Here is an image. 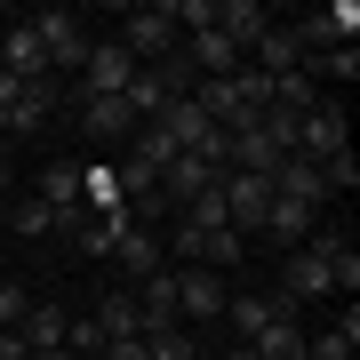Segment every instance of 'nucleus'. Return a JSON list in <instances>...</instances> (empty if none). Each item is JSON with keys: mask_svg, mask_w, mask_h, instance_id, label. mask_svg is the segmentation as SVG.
Here are the masks:
<instances>
[{"mask_svg": "<svg viewBox=\"0 0 360 360\" xmlns=\"http://www.w3.org/2000/svg\"><path fill=\"white\" fill-rule=\"evenodd\" d=\"M136 321H144V336L184 328V321H176V272H153V281L136 288Z\"/></svg>", "mask_w": 360, "mask_h": 360, "instance_id": "nucleus-13", "label": "nucleus"}, {"mask_svg": "<svg viewBox=\"0 0 360 360\" xmlns=\"http://www.w3.org/2000/svg\"><path fill=\"white\" fill-rule=\"evenodd\" d=\"M96 336L104 345H120V336H144V321H136V288H112L96 304Z\"/></svg>", "mask_w": 360, "mask_h": 360, "instance_id": "nucleus-16", "label": "nucleus"}, {"mask_svg": "<svg viewBox=\"0 0 360 360\" xmlns=\"http://www.w3.org/2000/svg\"><path fill=\"white\" fill-rule=\"evenodd\" d=\"M217 176H224V168H208V160H193V153H176V160L160 168V193L176 200V208H193L200 193H217Z\"/></svg>", "mask_w": 360, "mask_h": 360, "instance_id": "nucleus-9", "label": "nucleus"}, {"mask_svg": "<svg viewBox=\"0 0 360 360\" xmlns=\"http://www.w3.org/2000/svg\"><path fill=\"white\" fill-rule=\"evenodd\" d=\"M336 153H345V112L321 96L304 120H296V160H336Z\"/></svg>", "mask_w": 360, "mask_h": 360, "instance_id": "nucleus-4", "label": "nucleus"}, {"mask_svg": "<svg viewBox=\"0 0 360 360\" xmlns=\"http://www.w3.org/2000/svg\"><path fill=\"white\" fill-rule=\"evenodd\" d=\"M217 32H224V40H232V49H240V56H248V49H257V40L272 32V16L257 8V0H217Z\"/></svg>", "mask_w": 360, "mask_h": 360, "instance_id": "nucleus-12", "label": "nucleus"}, {"mask_svg": "<svg viewBox=\"0 0 360 360\" xmlns=\"http://www.w3.org/2000/svg\"><path fill=\"white\" fill-rule=\"evenodd\" d=\"M32 200L56 217V232H72L80 217H89V208H80V160H49V168H40V193H32Z\"/></svg>", "mask_w": 360, "mask_h": 360, "instance_id": "nucleus-2", "label": "nucleus"}, {"mask_svg": "<svg viewBox=\"0 0 360 360\" xmlns=\"http://www.w3.org/2000/svg\"><path fill=\"white\" fill-rule=\"evenodd\" d=\"M120 104H129L136 120H160V104H168V89H160V72H153V65H136V80H129V89H120Z\"/></svg>", "mask_w": 360, "mask_h": 360, "instance_id": "nucleus-20", "label": "nucleus"}, {"mask_svg": "<svg viewBox=\"0 0 360 360\" xmlns=\"http://www.w3.org/2000/svg\"><path fill=\"white\" fill-rule=\"evenodd\" d=\"M312 80H336V89H352V80H360V49H328L321 56V65H304Z\"/></svg>", "mask_w": 360, "mask_h": 360, "instance_id": "nucleus-23", "label": "nucleus"}, {"mask_svg": "<svg viewBox=\"0 0 360 360\" xmlns=\"http://www.w3.org/2000/svg\"><path fill=\"white\" fill-rule=\"evenodd\" d=\"M248 56H257V72H264V80H281V72H304V40H296L288 25H272V32H264Z\"/></svg>", "mask_w": 360, "mask_h": 360, "instance_id": "nucleus-14", "label": "nucleus"}, {"mask_svg": "<svg viewBox=\"0 0 360 360\" xmlns=\"http://www.w3.org/2000/svg\"><path fill=\"white\" fill-rule=\"evenodd\" d=\"M281 296H288V304H312V296H328V257H321V240L288 248V264H281Z\"/></svg>", "mask_w": 360, "mask_h": 360, "instance_id": "nucleus-6", "label": "nucleus"}, {"mask_svg": "<svg viewBox=\"0 0 360 360\" xmlns=\"http://www.w3.org/2000/svg\"><path fill=\"white\" fill-rule=\"evenodd\" d=\"M352 345H360V312L345 304V321H336L328 336H304V360H352Z\"/></svg>", "mask_w": 360, "mask_h": 360, "instance_id": "nucleus-19", "label": "nucleus"}, {"mask_svg": "<svg viewBox=\"0 0 360 360\" xmlns=\"http://www.w3.org/2000/svg\"><path fill=\"white\" fill-rule=\"evenodd\" d=\"M224 312H232V336L248 345V336H257L264 321H281V312H296V304H288V296H232Z\"/></svg>", "mask_w": 360, "mask_h": 360, "instance_id": "nucleus-17", "label": "nucleus"}, {"mask_svg": "<svg viewBox=\"0 0 360 360\" xmlns=\"http://www.w3.org/2000/svg\"><path fill=\"white\" fill-rule=\"evenodd\" d=\"M104 360H153V345L144 336H120V345H104Z\"/></svg>", "mask_w": 360, "mask_h": 360, "instance_id": "nucleus-27", "label": "nucleus"}, {"mask_svg": "<svg viewBox=\"0 0 360 360\" xmlns=\"http://www.w3.org/2000/svg\"><path fill=\"white\" fill-rule=\"evenodd\" d=\"M8 224L25 232V240H40V232H56V217H49V208H40V200H25V208H8Z\"/></svg>", "mask_w": 360, "mask_h": 360, "instance_id": "nucleus-25", "label": "nucleus"}, {"mask_svg": "<svg viewBox=\"0 0 360 360\" xmlns=\"http://www.w3.org/2000/svg\"><path fill=\"white\" fill-rule=\"evenodd\" d=\"M80 80H89L80 96H120V89L136 80V65H129V49H120V40H89V65H80Z\"/></svg>", "mask_w": 360, "mask_h": 360, "instance_id": "nucleus-5", "label": "nucleus"}, {"mask_svg": "<svg viewBox=\"0 0 360 360\" xmlns=\"http://www.w3.org/2000/svg\"><path fill=\"white\" fill-rule=\"evenodd\" d=\"M25 312H32V296L16 281H0V328H25Z\"/></svg>", "mask_w": 360, "mask_h": 360, "instance_id": "nucleus-26", "label": "nucleus"}, {"mask_svg": "<svg viewBox=\"0 0 360 360\" xmlns=\"http://www.w3.org/2000/svg\"><path fill=\"white\" fill-rule=\"evenodd\" d=\"M264 232H272V240H312V208H296V200H272Z\"/></svg>", "mask_w": 360, "mask_h": 360, "instance_id": "nucleus-22", "label": "nucleus"}, {"mask_svg": "<svg viewBox=\"0 0 360 360\" xmlns=\"http://www.w3.org/2000/svg\"><path fill=\"white\" fill-rule=\"evenodd\" d=\"M32 360H80V352H65V345H56V352H32Z\"/></svg>", "mask_w": 360, "mask_h": 360, "instance_id": "nucleus-30", "label": "nucleus"}, {"mask_svg": "<svg viewBox=\"0 0 360 360\" xmlns=\"http://www.w3.org/2000/svg\"><path fill=\"white\" fill-rule=\"evenodd\" d=\"M217 312H224V288H217V272L184 264V272H176V321H217Z\"/></svg>", "mask_w": 360, "mask_h": 360, "instance_id": "nucleus-10", "label": "nucleus"}, {"mask_svg": "<svg viewBox=\"0 0 360 360\" xmlns=\"http://www.w3.org/2000/svg\"><path fill=\"white\" fill-rule=\"evenodd\" d=\"M25 25L40 32V49H49V72H80L89 65V32H80L72 8H40V16H25Z\"/></svg>", "mask_w": 360, "mask_h": 360, "instance_id": "nucleus-1", "label": "nucleus"}, {"mask_svg": "<svg viewBox=\"0 0 360 360\" xmlns=\"http://www.w3.org/2000/svg\"><path fill=\"white\" fill-rule=\"evenodd\" d=\"M112 257H120V272H136V281H153V272H160V248L144 240V232H120V248H112Z\"/></svg>", "mask_w": 360, "mask_h": 360, "instance_id": "nucleus-21", "label": "nucleus"}, {"mask_svg": "<svg viewBox=\"0 0 360 360\" xmlns=\"http://www.w3.org/2000/svg\"><path fill=\"white\" fill-rule=\"evenodd\" d=\"M136 129H144V120H136L120 96H80V136H96V144H129Z\"/></svg>", "mask_w": 360, "mask_h": 360, "instance_id": "nucleus-7", "label": "nucleus"}, {"mask_svg": "<svg viewBox=\"0 0 360 360\" xmlns=\"http://www.w3.org/2000/svg\"><path fill=\"white\" fill-rule=\"evenodd\" d=\"M120 49H129V65H160V56H176V25L160 8H136L120 25Z\"/></svg>", "mask_w": 360, "mask_h": 360, "instance_id": "nucleus-3", "label": "nucleus"}, {"mask_svg": "<svg viewBox=\"0 0 360 360\" xmlns=\"http://www.w3.org/2000/svg\"><path fill=\"white\" fill-rule=\"evenodd\" d=\"M144 345H153V360H200L193 328H160V336H144Z\"/></svg>", "mask_w": 360, "mask_h": 360, "instance_id": "nucleus-24", "label": "nucleus"}, {"mask_svg": "<svg viewBox=\"0 0 360 360\" xmlns=\"http://www.w3.org/2000/svg\"><path fill=\"white\" fill-rule=\"evenodd\" d=\"M0 200H8V144H0Z\"/></svg>", "mask_w": 360, "mask_h": 360, "instance_id": "nucleus-29", "label": "nucleus"}, {"mask_svg": "<svg viewBox=\"0 0 360 360\" xmlns=\"http://www.w3.org/2000/svg\"><path fill=\"white\" fill-rule=\"evenodd\" d=\"M120 232H136V208H104V217H80V224H72V248H80V257H112V248H120Z\"/></svg>", "mask_w": 360, "mask_h": 360, "instance_id": "nucleus-11", "label": "nucleus"}, {"mask_svg": "<svg viewBox=\"0 0 360 360\" xmlns=\"http://www.w3.org/2000/svg\"><path fill=\"white\" fill-rule=\"evenodd\" d=\"M16 96H25V80H16V72H0V112H8Z\"/></svg>", "mask_w": 360, "mask_h": 360, "instance_id": "nucleus-28", "label": "nucleus"}, {"mask_svg": "<svg viewBox=\"0 0 360 360\" xmlns=\"http://www.w3.org/2000/svg\"><path fill=\"white\" fill-rule=\"evenodd\" d=\"M65 312H56V304H32L25 312V328H16V336H25V352H56V345H65Z\"/></svg>", "mask_w": 360, "mask_h": 360, "instance_id": "nucleus-18", "label": "nucleus"}, {"mask_svg": "<svg viewBox=\"0 0 360 360\" xmlns=\"http://www.w3.org/2000/svg\"><path fill=\"white\" fill-rule=\"evenodd\" d=\"M272 200H296V208H312V217H321V200H328L321 160H281V168H272Z\"/></svg>", "mask_w": 360, "mask_h": 360, "instance_id": "nucleus-8", "label": "nucleus"}, {"mask_svg": "<svg viewBox=\"0 0 360 360\" xmlns=\"http://www.w3.org/2000/svg\"><path fill=\"white\" fill-rule=\"evenodd\" d=\"M248 352H257V360H304V328H296V312L264 321L257 336H248Z\"/></svg>", "mask_w": 360, "mask_h": 360, "instance_id": "nucleus-15", "label": "nucleus"}, {"mask_svg": "<svg viewBox=\"0 0 360 360\" xmlns=\"http://www.w3.org/2000/svg\"><path fill=\"white\" fill-rule=\"evenodd\" d=\"M224 360H257V352H248V345H232V352H224Z\"/></svg>", "mask_w": 360, "mask_h": 360, "instance_id": "nucleus-31", "label": "nucleus"}]
</instances>
